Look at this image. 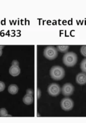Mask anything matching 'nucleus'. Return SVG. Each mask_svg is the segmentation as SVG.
Listing matches in <instances>:
<instances>
[{
	"instance_id": "f257e3e1",
	"label": "nucleus",
	"mask_w": 86,
	"mask_h": 123,
	"mask_svg": "<svg viewBox=\"0 0 86 123\" xmlns=\"http://www.w3.org/2000/svg\"><path fill=\"white\" fill-rule=\"evenodd\" d=\"M50 75L54 80H61L65 76V70L61 66H54L50 69Z\"/></svg>"
},
{
	"instance_id": "f03ea898",
	"label": "nucleus",
	"mask_w": 86,
	"mask_h": 123,
	"mask_svg": "<svg viewBox=\"0 0 86 123\" xmlns=\"http://www.w3.org/2000/svg\"><path fill=\"white\" fill-rule=\"evenodd\" d=\"M77 56L73 52H67L63 55L62 61L63 64L67 67H73L77 62Z\"/></svg>"
},
{
	"instance_id": "7ed1b4c3",
	"label": "nucleus",
	"mask_w": 86,
	"mask_h": 123,
	"mask_svg": "<svg viewBox=\"0 0 86 123\" xmlns=\"http://www.w3.org/2000/svg\"><path fill=\"white\" fill-rule=\"evenodd\" d=\"M43 54L44 57L50 60L56 59L58 55V51L53 46H48L44 50Z\"/></svg>"
},
{
	"instance_id": "20e7f679",
	"label": "nucleus",
	"mask_w": 86,
	"mask_h": 123,
	"mask_svg": "<svg viewBox=\"0 0 86 123\" xmlns=\"http://www.w3.org/2000/svg\"><path fill=\"white\" fill-rule=\"evenodd\" d=\"M61 91L60 85L57 83H53L50 84L47 89L48 94L52 97H56L58 96Z\"/></svg>"
},
{
	"instance_id": "39448f33",
	"label": "nucleus",
	"mask_w": 86,
	"mask_h": 123,
	"mask_svg": "<svg viewBox=\"0 0 86 123\" xmlns=\"http://www.w3.org/2000/svg\"><path fill=\"white\" fill-rule=\"evenodd\" d=\"M61 106L64 111L71 110L74 106V102L69 98H63L61 101Z\"/></svg>"
},
{
	"instance_id": "423d86ee",
	"label": "nucleus",
	"mask_w": 86,
	"mask_h": 123,
	"mask_svg": "<svg viewBox=\"0 0 86 123\" xmlns=\"http://www.w3.org/2000/svg\"><path fill=\"white\" fill-rule=\"evenodd\" d=\"M74 90V87L70 83H67L64 84L61 89L62 94L64 96H70L73 93Z\"/></svg>"
},
{
	"instance_id": "0eeeda50",
	"label": "nucleus",
	"mask_w": 86,
	"mask_h": 123,
	"mask_svg": "<svg viewBox=\"0 0 86 123\" xmlns=\"http://www.w3.org/2000/svg\"><path fill=\"white\" fill-rule=\"evenodd\" d=\"M76 83L79 85H83L86 83V75L85 73H79L76 77Z\"/></svg>"
},
{
	"instance_id": "6e6552de",
	"label": "nucleus",
	"mask_w": 86,
	"mask_h": 123,
	"mask_svg": "<svg viewBox=\"0 0 86 123\" xmlns=\"http://www.w3.org/2000/svg\"><path fill=\"white\" fill-rule=\"evenodd\" d=\"M20 68L18 66H12L9 69L10 74L12 76H17L20 74Z\"/></svg>"
},
{
	"instance_id": "1a4fd4ad",
	"label": "nucleus",
	"mask_w": 86,
	"mask_h": 123,
	"mask_svg": "<svg viewBox=\"0 0 86 123\" xmlns=\"http://www.w3.org/2000/svg\"><path fill=\"white\" fill-rule=\"evenodd\" d=\"M23 101L26 105H30L33 103L34 97L33 95L26 94L23 98Z\"/></svg>"
},
{
	"instance_id": "9d476101",
	"label": "nucleus",
	"mask_w": 86,
	"mask_h": 123,
	"mask_svg": "<svg viewBox=\"0 0 86 123\" xmlns=\"http://www.w3.org/2000/svg\"><path fill=\"white\" fill-rule=\"evenodd\" d=\"M18 87L16 84H11L8 87V92L10 94L15 95L18 92Z\"/></svg>"
},
{
	"instance_id": "9b49d317",
	"label": "nucleus",
	"mask_w": 86,
	"mask_h": 123,
	"mask_svg": "<svg viewBox=\"0 0 86 123\" xmlns=\"http://www.w3.org/2000/svg\"><path fill=\"white\" fill-rule=\"evenodd\" d=\"M69 48V45H57V49L59 52L61 53L67 52Z\"/></svg>"
},
{
	"instance_id": "f8f14e48",
	"label": "nucleus",
	"mask_w": 86,
	"mask_h": 123,
	"mask_svg": "<svg viewBox=\"0 0 86 123\" xmlns=\"http://www.w3.org/2000/svg\"><path fill=\"white\" fill-rule=\"evenodd\" d=\"M80 68L83 72L86 73V59H84L80 64Z\"/></svg>"
},
{
	"instance_id": "ddd939ff",
	"label": "nucleus",
	"mask_w": 86,
	"mask_h": 123,
	"mask_svg": "<svg viewBox=\"0 0 86 123\" xmlns=\"http://www.w3.org/2000/svg\"><path fill=\"white\" fill-rule=\"evenodd\" d=\"M8 113L6 109L5 108H2L0 109V116L6 117L8 116Z\"/></svg>"
},
{
	"instance_id": "4468645a",
	"label": "nucleus",
	"mask_w": 86,
	"mask_h": 123,
	"mask_svg": "<svg viewBox=\"0 0 86 123\" xmlns=\"http://www.w3.org/2000/svg\"><path fill=\"white\" fill-rule=\"evenodd\" d=\"M86 46L85 45L82 46L80 48V53L85 57H86Z\"/></svg>"
},
{
	"instance_id": "2eb2a0df",
	"label": "nucleus",
	"mask_w": 86,
	"mask_h": 123,
	"mask_svg": "<svg viewBox=\"0 0 86 123\" xmlns=\"http://www.w3.org/2000/svg\"><path fill=\"white\" fill-rule=\"evenodd\" d=\"M6 88V85L4 82L2 81H0V92L3 91Z\"/></svg>"
},
{
	"instance_id": "dca6fc26",
	"label": "nucleus",
	"mask_w": 86,
	"mask_h": 123,
	"mask_svg": "<svg viewBox=\"0 0 86 123\" xmlns=\"http://www.w3.org/2000/svg\"><path fill=\"white\" fill-rule=\"evenodd\" d=\"M26 94L33 95L34 94V90L31 89H28L26 91Z\"/></svg>"
},
{
	"instance_id": "f3484780",
	"label": "nucleus",
	"mask_w": 86,
	"mask_h": 123,
	"mask_svg": "<svg viewBox=\"0 0 86 123\" xmlns=\"http://www.w3.org/2000/svg\"><path fill=\"white\" fill-rule=\"evenodd\" d=\"M12 66H19V62L17 60H13L12 63Z\"/></svg>"
},
{
	"instance_id": "a211bd4d",
	"label": "nucleus",
	"mask_w": 86,
	"mask_h": 123,
	"mask_svg": "<svg viewBox=\"0 0 86 123\" xmlns=\"http://www.w3.org/2000/svg\"><path fill=\"white\" fill-rule=\"evenodd\" d=\"M41 96V92L40 90L37 88V99H39Z\"/></svg>"
},
{
	"instance_id": "6ab92c4d",
	"label": "nucleus",
	"mask_w": 86,
	"mask_h": 123,
	"mask_svg": "<svg viewBox=\"0 0 86 123\" xmlns=\"http://www.w3.org/2000/svg\"><path fill=\"white\" fill-rule=\"evenodd\" d=\"M3 54V51H2V49L0 48V57H1L2 56Z\"/></svg>"
},
{
	"instance_id": "aec40b11",
	"label": "nucleus",
	"mask_w": 86,
	"mask_h": 123,
	"mask_svg": "<svg viewBox=\"0 0 86 123\" xmlns=\"http://www.w3.org/2000/svg\"><path fill=\"white\" fill-rule=\"evenodd\" d=\"M4 47V46H3V45H0V48L3 49Z\"/></svg>"
}]
</instances>
